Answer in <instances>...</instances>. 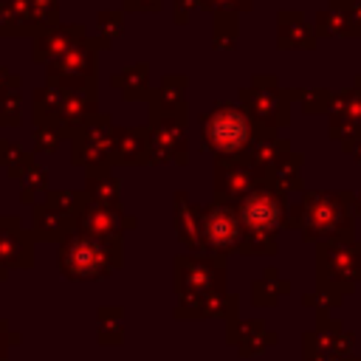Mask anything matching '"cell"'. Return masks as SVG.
<instances>
[{"mask_svg":"<svg viewBox=\"0 0 361 361\" xmlns=\"http://www.w3.org/2000/svg\"><path fill=\"white\" fill-rule=\"evenodd\" d=\"M243 133H245L243 118H240L234 110H217V113L212 116V121H209V138H212V144L220 147V149L237 147V144L243 141Z\"/></svg>","mask_w":361,"mask_h":361,"instance_id":"cell-1","label":"cell"},{"mask_svg":"<svg viewBox=\"0 0 361 361\" xmlns=\"http://www.w3.org/2000/svg\"><path fill=\"white\" fill-rule=\"evenodd\" d=\"M245 220L248 223H254L257 228H262V226H274L276 223V209L268 203V200H251L248 206H245Z\"/></svg>","mask_w":361,"mask_h":361,"instance_id":"cell-2","label":"cell"},{"mask_svg":"<svg viewBox=\"0 0 361 361\" xmlns=\"http://www.w3.org/2000/svg\"><path fill=\"white\" fill-rule=\"evenodd\" d=\"M212 237L217 240V243H223V240H231L234 237V226H231V220L226 217H214L212 220Z\"/></svg>","mask_w":361,"mask_h":361,"instance_id":"cell-3","label":"cell"}]
</instances>
